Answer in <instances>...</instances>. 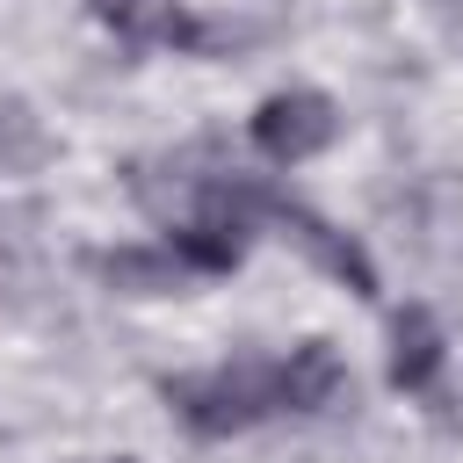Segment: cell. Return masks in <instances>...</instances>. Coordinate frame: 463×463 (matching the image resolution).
Listing matches in <instances>:
<instances>
[{"instance_id": "obj_1", "label": "cell", "mask_w": 463, "mask_h": 463, "mask_svg": "<svg viewBox=\"0 0 463 463\" xmlns=\"http://www.w3.org/2000/svg\"><path fill=\"white\" fill-rule=\"evenodd\" d=\"M347 362L333 340H297L289 354H239V362H210L188 376H166L159 398L181 412V427L195 434H246L275 412H333L347 398Z\"/></svg>"}, {"instance_id": "obj_2", "label": "cell", "mask_w": 463, "mask_h": 463, "mask_svg": "<svg viewBox=\"0 0 463 463\" xmlns=\"http://www.w3.org/2000/svg\"><path fill=\"white\" fill-rule=\"evenodd\" d=\"M246 137H253L260 159L304 166V159H318V152L340 137V109H333V94H318V87H275V94L246 116Z\"/></svg>"}, {"instance_id": "obj_3", "label": "cell", "mask_w": 463, "mask_h": 463, "mask_svg": "<svg viewBox=\"0 0 463 463\" xmlns=\"http://www.w3.org/2000/svg\"><path fill=\"white\" fill-rule=\"evenodd\" d=\"M260 217H268V224H282V239H289V246H304L326 275H340L354 297H376V268H369V253H362L347 232H333L318 210H304V203H289V195H268V188H260Z\"/></svg>"}, {"instance_id": "obj_4", "label": "cell", "mask_w": 463, "mask_h": 463, "mask_svg": "<svg viewBox=\"0 0 463 463\" xmlns=\"http://www.w3.org/2000/svg\"><path fill=\"white\" fill-rule=\"evenodd\" d=\"M87 14L137 51H203L210 43L203 22L188 14V0H87Z\"/></svg>"}, {"instance_id": "obj_5", "label": "cell", "mask_w": 463, "mask_h": 463, "mask_svg": "<svg viewBox=\"0 0 463 463\" xmlns=\"http://www.w3.org/2000/svg\"><path fill=\"white\" fill-rule=\"evenodd\" d=\"M441 362H449V333H441V318H434L427 304H405V311L391 318L383 376H391L398 391H427V383L441 376Z\"/></svg>"}, {"instance_id": "obj_6", "label": "cell", "mask_w": 463, "mask_h": 463, "mask_svg": "<svg viewBox=\"0 0 463 463\" xmlns=\"http://www.w3.org/2000/svg\"><path fill=\"white\" fill-rule=\"evenodd\" d=\"M94 275L130 289V297H181L195 282V268L174 246H123V253H94Z\"/></svg>"}, {"instance_id": "obj_7", "label": "cell", "mask_w": 463, "mask_h": 463, "mask_svg": "<svg viewBox=\"0 0 463 463\" xmlns=\"http://www.w3.org/2000/svg\"><path fill=\"white\" fill-rule=\"evenodd\" d=\"M94 463H137V456H94Z\"/></svg>"}]
</instances>
